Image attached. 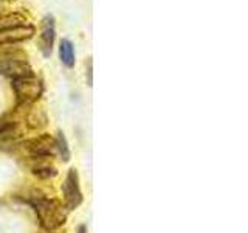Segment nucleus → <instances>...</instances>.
Returning a JSON list of instances; mask_svg holds the SVG:
<instances>
[{"label": "nucleus", "mask_w": 248, "mask_h": 233, "mask_svg": "<svg viewBox=\"0 0 248 233\" xmlns=\"http://www.w3.org/2000/svg\"><path fill=\"white\" fill-rule=\"evenodd\" d=\"M30 202L34 207L39 222L45 230H56L65 222L67 213L62 208L61 202L54 199H46L45 196L37 193H34V196H31Z\"/></svg>", "instance_id": "1"}, {"label": "nucleus", "mask_w": 248, "mask_h": 233, "mask_svg": "<svg viewBox=\"0 0 248 233\" xmlns=\"http://www.w3.org/2000/svg\"><path fill=\"white\" fill-rule=\"evenodd\" d=\"M13 87L16 90V95H17L20 104H30L33 101L39 100V97L42 95V84L34 75L14 80Z\"/></svg>", "instance_id": "2"}, {"label": "nucleus", "mask_w": 248, "mask_h": 233, "mask_svg": "<svg viewBox=\"0 0 248 233\" xmlns=\"http://www.w3.org/2000/svg\"><path fill=\"white\" fill-rule=\"evenodd\" d=\"M23 146L27 148L30 154H33L34 157H46V155H53L56 152V140L50 137L48 134L37 135L31 140H27Z\"/></svg>", "instance_id": "3"}, {"label": "nucleus", "mask_w": 248, "mask_h": 233, "mask_svg": "<svg viewBox=\"0 0 248 233\" xmlns=\"http://www.w3.org/2000/svg\"><path fill=\"white\" fill-rule=\"evenodd\" d=\"M65 196V205L68 210H75L82 202V193L79 190V182H78V173L72 168L68 171V176L65 179V183L62 186Z\"/></svg>", "instance_id": "4"}, {"label": "nucleus", "mask_w": 248, "mask_h": 233, "mask_svg": "<svg viewBox=\"0 0 248 233\" xmlns=\"http://www.w3.org/2000/svg\"><path fill=\"white\" fill-rule=\"evenodd\" d=\"M0 75L10 76L13 80L25 76H33V68L27 61L19 59H0Z\"/></svg>", "instance_id": "5"}, {"label": "nucleus", "mask_w": 248, "mask_h": 233, "mask_svg": "<svg viewBox=\"0 0 248 233\" xmlns=\"http://www.w3.org/2000/svg\"><path fill=\"white\" fill-rule=\"evenodd\" d=\"M34 33L36 28L33 25H30V23L23 27L0 31V44H17L22 41H27V39H31L34 36Z\"/></svg>", "instance_id": "6"}, {"label": "nucleus", "mask_w": 248, "mask_h": 233, "mask_svg": "<svg viewBox=\"0 0 248 233\" xmlns=\"http://www.w3.org/2000/svg\"><path fill=\"white\" fill-rule=\"evenodd\" d=\"M54 44V19L53 16H45L42 20V31H41V50L44 56L48 58L53 50Z\"/></svg>", "instance_id": "7"}, {"label": "nucleus", "mask_w": 248, "mask_h": 233, "mask_svg": "<svg viewBox=\"0 0 248 233\" xmlns=\"http://www.w3.org/2000/svg\"><path fill=\"white\" fill-rule=\"evenodd\" d=\"M27 23H28L27 17L20 13H11V14L0 16V31L23 27V25H27Z\"/></svg>", "instance_id": "8"}, {"label": "nucleus", "mask_w": 248, "mask_h": 233, "mask_svg": "<svg viewBox=\"0 0 248 233\" xmlns=\"http://www.w3.org/2000/svg\"><path fill=\"white\" fill-rule=\"evenodd\" d=\"M59 56L65 67L75 66V47L68 39H62L59 44Z\"/></svg>", "instance_id": "9"}, {"label": "nucleus", "mask_w": 248, "mask_h": 233, "mask_svg": "<svg viewBox=\"0 0 248 233\" xmlns=\"http://www.w3.org/2000/svg\"><path fill=\"white\" fill-rule=\"evenodd\" d=\"M0 59H19L25 61L27 53L16 44H0Z\"/></svg>", "instance_id": "10"}, {"label": "nucleus", "mask_w": 248, "mask_h": 233, "mask_svg": "<svg viewBox=\"0 0 248 233\" xmlns=\"http://www.w3.org/2000/svg\"><path fill=\"white\" fill-rule=\"evenodd\" d=\"M56 150L59 151L61 157L64 162L70 160V150H68V145H67V138L64 135V132H58V137H56Z\"/></svg>", "instance_id": "11"}, {"label": "nucleus", "mask_w": 248, "mask_h": 233, "mask_svg": "<svg viewBox=\"0 0 248 233\" xmlns=\"http://www.w3.org/2000/svg\"><path fill=\"white\" fill-rule=\"evenodd\" d=\"M33 174L39 179H50L56 176V169L53 166H37L33 168Z\"/></svg>", "instance_id": "12"}, {"label": "nucleus", "mask_w": 248, "mask_h": 233, "mask_svg": "<svg viewBox=\"0 0 248 233\" xmlns=\"http://www.w3.org/2000/svg\"><path fill=\"white\" fill-rule=\"evenodd\" d=\"M14 128V123L13 121H8V120H0V135H5V134H10Z\"/></svg>", "instance_id": "13"}, {"label": "nucleus", "mask_w": 248, "mask_h": 233, "mask_svg": "<svg viewBox=\"0 0 248 233\" xmlns=\"http://www.w3.org/2000/svg\"><path fill=\"white\" fill-rule=\"evenodd\" d=\"M89 85H92V61L89 62Z\"/></svg>", "instance_id": "14"}, {"label": "nucleus", "mask_w": 248, "mask_h": 233, "mask_svg": "<svg viewBox=\"0 0 248 233\" xmlns=\"http://www.w3.org/2000/svg\"><path fill=\"white\" fill-rule=\"evenodd\" d=\"M78 233H87V227H85V225H79V229H78Z\"/></svg>", "instance_id": "15"}]
</instances>
